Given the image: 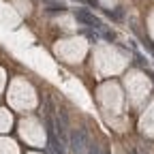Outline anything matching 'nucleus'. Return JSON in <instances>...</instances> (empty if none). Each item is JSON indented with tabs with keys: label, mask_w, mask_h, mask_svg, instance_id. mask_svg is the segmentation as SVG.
Masks as SVG:
<instances>
[{
	"label": "nucleus",
	"mask_w": 154,
	"mask_h": 154,
	"mask_svg": "<svg viewBox=\"0 0 154 154\" xmlns=\"http://www.w3.org/2000/svg\"><path fill=\"white\" fill-rule=\"evenodd\" d=\"M75 20L81 22V24H86V26H90V28H96L98 32L105 30V26L101 24V20H96V17L90 11H86V9H77V11H75Z\"/></svg>",
	"instance_id": "1"
},
{
	"label": "nucleus",
	"mask_w": 154,
	"mask_h": 154,
	"mask_svg": "<svg viewBox=\"0 0 154 154\" xmlns=\"http://www.w3.org/2000/svg\"><path fill=\"white\" fill-rule=\"evenodd\" d=\"M43 2H45V7H47V11H51V13L67 11V4L62 2V0H43Z\"/></svg>",
	"instance_id": "2"
},
{
	"label": "nucleus",
	"mask_w": 154,
	"mask_h": 154,
	"mask_svg": "<svg viewBox=\"0 0 154 154\" xmlns=\"http://www.w3.org/2000/svg\"><path fill=\"white\" fill-rule=\"evenodd\" d=\"M101 154H109V152H107V150H103V152H101Z\"/></svg>",
	"instance_id": "3"
}]
</instances>
